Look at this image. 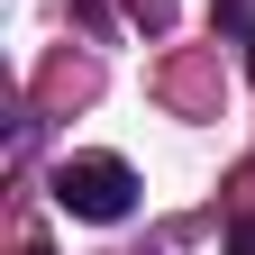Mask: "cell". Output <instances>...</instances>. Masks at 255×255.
Here are the masks:
<instances>
[{"label":"cell","mask_w":255,"mask_h":255,"mask_svg":"<svg viewBox=\"0 0 255 255\" xmlns=\"http://www.w3.org/2000/svg\"><path fill=\"white\" fill-rule=\"evenodd\" d=\"M55 210L82 228H119L137 210V164L128 155H64L55 164Z\"/></svg>","instance_id":"1"},{"label":"cell","mask_w":255,"mask_h":255,"mask_svg":"<svg viewBox=\"0 0 255 255\" xmlns=\"http://www.w3.org/2000/svg\"><path fill=\"white\" fill-rule=\"evenodd\" d=\"M210 18H219V27H228V37L255 55V0H210Z\"/></svg>","instance_id":"2"},{"label":"cell","mask_w":255,"mask_h":255,"mask_svg":"<svg viewBox=\"0 0 255 255\" xmlns=\"http://www.w3.org/2000/svg\"><path fill=\"white\" fill-rule=\"evenodd\" d=\"M228 255H255V219H237V228H228Z\"/></svg>","instance_id":"3"},{"label":"cell","mask_w":255,"mask_h":255,"mask_svg":"<svg viewBox=\"0 0 255 255\" xmlns=\"http://www.w3.org/2000/svg\"><path fill=\"white\" fill-rule=\"evenodd\" d=\"M27 255H46V246H27Z\"/></svg>","instance_id":"4"}]
</instances>
